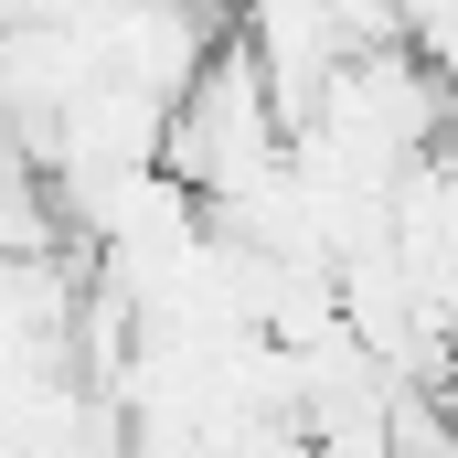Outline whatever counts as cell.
Returning a JSON list of instances; mask_svg holds the SVG:
<instances>
[{
	"instance_id": "1",
	"label": "cell",
	"mask_w": 458,
	"mask_h": 458,
	"mask_svg": "<svg viewBox=\"0 0 458 458\" xmlns=\"http://www.w3.org/2000/svg\"><path fill=\"white\" fill-rule=\"evenodd\" d=\"M277 160H288V128L267 107V75H256L245 32H225V43L192 64V86L171 97V117H160V171H171L203 214H225V203H245Z\"/></svg>"
},
{
	"instance_id": "2",
	"label": "cell",
	"mask_w": 458,
	"mask_h": 458,
	"mask_svg": "<svg viewBox=\"0 0 458 458\" xmlns=\"http://www.w3.org/2000/svg\"><path fill=\"white\" fill-rule=\"evenodd\" d=\"M0 256H64V203H54V171L0 128Z\"/></svg>"
}]
</instances>
